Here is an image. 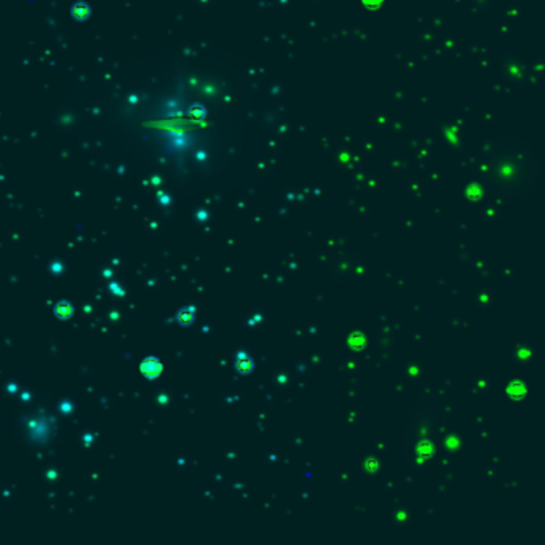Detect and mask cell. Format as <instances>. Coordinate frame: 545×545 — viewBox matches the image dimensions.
Listing matches in <instances>:
<instances>
[{"label":"cell","mask_w":545,"mask_h":545,"mask_svg":"<svg viewBox=\"0 0 545 545\" xmlns=\"http://www.w3.org/2000/svg\"><path fill=\"white\" fill-rule=\"evenodd\" d=\"M235 369L240 374H250L254 369V360L248 354H245V352H240L235 358Z\"/></svg>","instance_id":"cell-1"}]
</instances>
